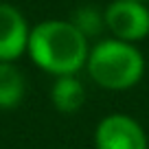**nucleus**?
I'll list each match as a JSON object with an SVG mask.
<instances>
[{
	"instance_id": "9",
	"label": "nucleus",
	"mask_w": 149,
	"mask_h": 149,
	"mask_svg": "<svg viewBox=\"0 0 149 149\" xmlns=\"http://www.w3.org/2000/svg\"><path fill=\"white\" fill-rule=\"evenodd\" d=\"M138 2H145V0H138Z\"/></svg>"
},
{
	"instance_id": "6",
	"label": "nucleus",
	"mask_w": 149,
	"mask_h": 149,
	"mask_svg": "<svg viewBox=\"0 0 149 149\" xmlns=\"http://www.w3.org/2000/svg\"><path fill=\"white\" fill-rule=\"evenodd\" d=\"M51 101L64 114L77 112L86 101V88L74 74H64L57 77V81L51 88Z\"/></svg>"
},
{
	"instance_id": "4",
	"label": "nucleus",
	"mask_w": 149,
	"mask_h": 149,
	"mask_svg": "<svg viewBox=\"0 0 149 149\" xmlns=\"http://www.w3.org/2000/svg\"><path fill=\"white\" fill-rule=\"evenodd\" d=\"M97 149H147V136L136 118L127 114H110L97 125Z\"/></svg>"
},
{
	"instance_id": "5",
	"label": "nucleus",
	"mask_w": 149,
	"mask_h": 149,
	"mask_svg": "<svg viewBox=\"0 0 149 149\" xmlns=\"http://www.w3.org/2000/svg\"><path fill=\"white\" fill-rule=\"evenodd\" d=\"M29 29L24 15L13 5L0 2V61H13L22 57L29 46Z\"/></svg>"
},
{
	"instance_id": "1",
	"label": "nucleus",
	"mask_w": 149,
	"mask_h": 149,
	"mask_svg": "<svg viewBox=\"0 0 149 149\" xmlns=\"http://www.w3.org/2000/svg\"><path fill=\"white\" fill-rule=\"evenodd\" d=\"M31 59L55 77L79 72L88 61V37L70 20H44L29 33Z\"/></svg>"
},
{
	"instance_id": "7",
	"label": "nucleus",
	"mask_w": 149,
	"mask_h": 149,
	"mask_svg": "<svg viewBox=\"0 0 149 149\" xmlns=\"http://www.w3.org/2000/svg\"><path fill=\"white\" fill-rule=\"evenodd\" d=\"M24 97V77L11 61H0V110H13Z\"/></svg>"
},
{
	"instance_id": "2",
	"label": "nucleus",
	"mask_w": 149,
	"mask_h": 149,
	"mask_svg": "<svg viewBox=\"0 0 149 149\" xmlns=\"http://www.w3.org/2000/svg\"><path fill=\"white\" fill-rule=\"evenodd\" d=\"M88 74L105 90H127L140 81L145 57L134 44L123 40H103L88 53Z\"/></svg>"
},
{
	"instance_id": "3",
	"label": "nucleus",
	"mask_w": 149,
	"mask_h": 149,
	"mask_svg": "<svg viewBox=\"0 0 149 149\" xmlns=\"http://www.w3.org/2000/svg\"><path fill=\"white\" fill-rule=\"evenodd\" d=\"M103 22L110 33L123 42H138L149 35V9L138 0H114L103 11Z\"/></svg>"
},
{
	"instance_id": "8",
	"label": "nucleus",
	"mask_w": 149,
	"mask_h": 149,
	"mask_svg": "<svg viewBox=\"0 0 149 149\" xmlns=\"http://www.w3.org/2000/svg\"><path fill=\"white\" fill-rule=\"evenodd\" d=\"M70 22H72L74 26L79 29V31L84 33L86 37H88V35H97V33L101 31L103 26H105V22H103V15L99 13L97 9H90V7H86V9H79L77 13H74V18L70 20Z\"/></svg>"
}]
</instances>
